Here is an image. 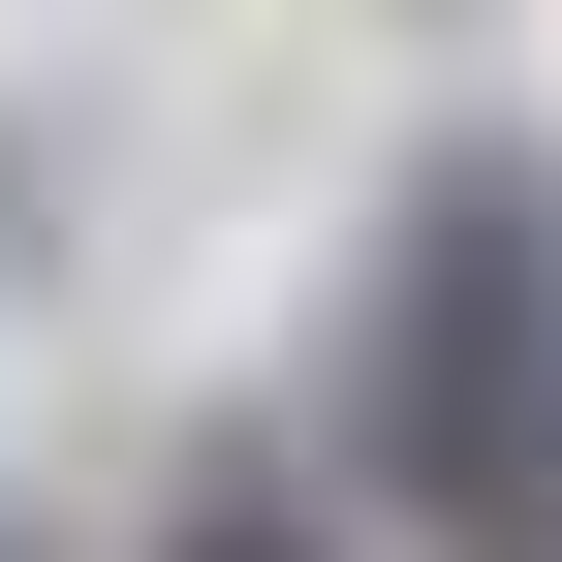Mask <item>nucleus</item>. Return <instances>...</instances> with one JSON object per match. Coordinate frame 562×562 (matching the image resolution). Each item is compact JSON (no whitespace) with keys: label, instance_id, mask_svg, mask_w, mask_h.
<instances>
[{"label":"nucleus","instance_id":"nucleus-1","mask_svg":"<svg viewBox=\"0 0 562 562\" xmlns=\"http://www.w3.org/2000/svg\"><path fill=\"white\" fill-rule=\"evenodd\" d=\"M250 562H281V531H250Z\"/></svg>","mask_w":562,"mask_h":562}]
</instances>
